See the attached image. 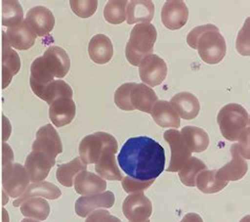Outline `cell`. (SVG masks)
I'll return each mask as SVG.
<instances>
[{
    "mask_svg": "<svg viewBox=\"0 0 250 222\" xmlns=\"http://www.w3.org/2000/svg\"><path fill=\"white\" fill-rule=\"evenodd\" d=\"M117 161L128 177L140 181L155 180L165 171V149L149 136H135L123 145Z\"/></svg>",
    "mask_w": 250,
    "mask_h": 222,
    "instance_id": "1",
    "label": "cell"
},
{
    "mask_svg": "<svg viewBox=\"0 0 250 222\" xmlns=\"http://www.w3.org/2000/svg\"><path fill=\"white\" fill-rule=\"evenodd\" d=\"M71 67V61L67 52L57 45L45 50L42 56L36 58L31 65L30 86L37 96L42 89L52 83L55 77L63 78L68 74Z\"/></svg>",
    "mask_w": 250,
    "mask_h": 222,
    "instance_id": "2",
    "label": "cell"
},
{
    "mask_svg": "<svg viewBox=\"0 0 250 222\" xmlns=\"http://www.w3.org/2000/svg\"><path fill=\"white\" fill-rule=\"evenodd\" d=\"M157 31L152 23H139L132 29L126 44V58L134 67L140 66L145 57L153 54Z\"/></svg>",
    "mask_w": 250,
    "mask_h": 222,
    "instance_id": "3",
    "label": "cell"
},
{
    "mask_svg": "<svg viewBox=\"0 0 250 222\" xmlns=\"http://www.w3.org/2000/svg\"><path fill=\"white\" fill-rule=\"evenodd\" d=\"M249 114L239 104L231 103L224 106L218 113V124L222 135L228 141H240L249 133Z\"/></svg>",
    "mask_w": 250,
    "mask_h": 222,
    "instance_id": "4",
    "label": "cell"
},
{
    "mask_svg": "<svg viewBox=\"0 0 250 222\" xmlns=\"http://www.w3.org/2000/svg\"><path fill=\"white\" fill-rule=\"evenodd\" d=\"M78 150H80V158L85 165L95 164L106 150H113L117 153L118 144L112 134L98 132L84 136L81 141Z\"/></svg>",
    "mask_w": 250,
    "mask_h": 222,
    "instance_id": "5",
    "label": "cell"
},
{
    "mask_svg": "<svg viewBox=\"0 0 250 222\" xmlns=\"http://www.w3.org/2000/svg\"><path fill=\"white\" fill-rule=\"evenodd\" d=\"M196 49L202 61L209 65H216L224 60L227 47L225 38L220 33L218 27H214L197 38Z\"/></svg>",
    "mask_w": 250,
    "mask_h": 222,
    "instance_id": "6",
    "label": "cell"
},
{
    "mask_svg": "<svg viewBox=\"0 0 250 222\" xmlns=\"http://www.w3.org/2000/svg\"><path fill=\"white\" fill-rule=\"evenodd\" d=\"M29 183V175L21 164L12 163L2 167V187L9 197H21L28 188Z\"/></svg>",
    "mask_w": 250,
    "mask_h": 222,
    "instance_id": "7",
    "label": "cell"
},
{
    "mask_svg": "<svg viewBox=\"0 0 250 222\" xmlns=\"http://www.w3.org/2000/svg\"><path fill=\"white\" fill-rule=\"evenodd\" d=\"M139 72L145 85H149L150 87L159 86L167 76V64L159 55L150 54L141 62Z\"/></svg>",
    "mask_w": 250,
    "mask_h": 222,
    "instance_id": "8",
    "label": "cell"
},
{
    "mask_svg": "<svg viewBox=\"0 0 250 222\" xmlns=\"http://www.w3.org/2000/svg\"><path fill=\"white\" fill-rule=\"evenodd\" d=\"M164 139L168 143L171 149V159L167 172L177 173L182 168V166L191 158V153H190L185 142H184L179 130H167L164 133Z\"/></svg>",
    "mask_w": 250,
    "mask_h": 222,
    "instance_id": "9",
    "label": "cell"
},
{
    "mask_svg": "<svg viewBox=\"0 0 250 222\" xmlns=\"http://www.w3.org/2000/svg\"><path fill=\"white\" fill-rule=\"evenodd\" d=\"M32 152L43 153L52 159H56V156L62 153L61 136L51 124H47L38 129L36 139L32 145Z\"/></svg>",
    "mask_w": 250,
    "mask_h": 222,
    "instance_id": "10",
    "label": "cell"
},
{
    "mask_svg": "<svg viewBox=\"0 0 250 222\" xmlns=\"http://www.w3.org/2000/svg\"><path fill=\"white\" fill-rule=\"evenodd\" d=\"M123 213L130 222H143L152 214V203L143 192L130 194L123 203Z\"/></svg>",
    "mask_w": 250,
    "mask_h": 222,
    "instance_id": "11",
    "label": "cell"
},
{
    "mask_svg": "<svg viewBox=\"0 0 250 222\" xmlns=\"http://www.w3.org/2000/svg\"><path fill=\"white\" fill-rule=\"evenodd\" d=\"M230 153H231L232 156L231 161L227 163L226 165H224L222 168L216 169L215 178L220 181H238L244 177L248 172V164L241 153L238 143L231 146Z\"/></svg>",
    "mask_w": 250,
    "mask_h": 222,
    "instance_id": "12",
    "label": "cell"
},
{
    "mask_svg": "<svg viewBox=\"0 0 250 222\" xmlns=\"http://www.w3.org/2000/svg\"><path fill=\"white\" fill-rule=\"evenodd\" d=\"M161 17L163 24L171 31L182 29L188 22L189 10L181 0H169L163 5Z\"/></svg>",
    "mask_w": 250,
    "mask_h": 222,
    "instance_id": "13",
    "label": "cell"
},
{
    "mask_svg": "<svg viewBox=\"0 0 250 222\" xmlns=\"http://www.w3.org/2000/svg\"><path fill=\"white\" fill-rule=\"evenodd\" d=\"M55 163V159H52L43 153L32 152L25 159L24 168L29 175L30 181L33 183H39L48 177Z\"/></svg>",
    "mask_w": 250,
    "mask_h": 222,
    "instance_id": "14",
    "label": "cell"
},
{
    "mask_svg": "<svg viewBox=\"0 0 250 222\" xmlns=\"http://www.w3.org/2000/svg\"><path fill=\"white\" fill-rule=\"evenodd\" d=\"M115 203V196L112 192L102 194L82 196L75 202V212L82 218L88 217L91 213L104 208H110Z\"/></svg>",
    "mask_w": 250,
    "mask_h": 222,
    "instance_id": "15",
    "label": "cell"
},
{
    "mask_svg": "<svg viewBox=\"0 0 250 222\" xmlns=\"http://www.w3.org/2000/svg\"><path fill=\"white\" fill-rule=\"evenodd\" d=\"M25 22H28L36 36L42 37L48 35L54 29L55 17L52 11L48 8L37 5L29 10Z\"/></svg>",
    "mask_w": 250,
    "mask_h": 222,
    "instance_id": "16",
    "label": "cell"
},
{
    "mask_svg": "<svg viewBox=\"0 0 250 222\" xmlns=\"http://www.w3.org/2000/svg\"><path fill=\"white\" fill-rule=\"evenodd\" d=\"M76 105L71 97H59L50 105L49 116L55 127H63L73 121Z\"/></svg>",
    "mask_w": 250,
    "mask_h": 222,
    "instance_id": "17",
    "label": "cell"
},
{
    "mask_svg": "<svg viewBox=\"0 0 250 222\" xmlns=\"http://www.w3.org/2000/svg\"><path fill=\"white\" fill-rule=\"evenodd\" d=\"M21 57L13 50L5 36L2 33V88L5 89L12 82V78L21 70Z\"/></svg>",
    "mask_w": 250,
    "mask_h": 222,
    "instance_id": "18",
    "label": "cell"
},
{
    "mask_svg": "<svg viewBox=\"0 0 250 222\" xmlns=\"http://www.w3.org/2000/svg\"><path fill=\"white\" fill-rule=\"evenodd\" d=\"M169 103L175 112L184 120H193L200 113V102L194 94L190 92L177 93Z\"/></svg>",
    "mask_w": 250,
    "mask_h": 222,
    "instance_id": "19",
    "label": "cell"
},
{
    "mask_svg": "<svg viewBox=\"0 0 250 222\" xmlns=\"http://www.w3.org/2000/svg\"><path fill=\"white\" fill-rule=\"evenodd\" d=\"M75 192L82 196L97 195L106 192L107 182L100 176L88 171L78 174L74 179Z\"/></svg>",
    "mask_w": 250,
    "mask_h": 222,
    "instance_id": "20",
    "label": "cell"
},
{
    "mask_svg": "<svg viewBox=\"0 0 250 222\" xmlns=\"http://www.w3.org/2000/svg\"><path fill=\"white\" fill-rule=\"evenodd\" d=\"M5 36L11 47L21 51L31 49L34 45L37 37L25 21L15 28L6 30Z\"/></svg>",
    "mask_w": 250,
    "mask_h": 222,
    "instance_id": "21",
    "label": "cell"
},
{
    "mask_svg": "<svg viewBox=\"0 0 250 222\" xmlns=\"http://www.w3.org/2000/svg\"><path fill=\"white\" fill-rule=\"evenodd\" d=\"M154 3L150 0H132L126 8V21L128 24L150 23L154 16Z\"/></svg>",
    "mask_w": 250,
    "mask_h": 222,
    "instance_id": "22",
    "label": "cell"
},
{
    "mask_svg": "<svg viewBox=\"0 0 250 222\" xmlns=\"http://www.w3.org/2000/svg\"><path fill=\"white\" fill-rule=\"evenodd\" d=\"M88 52L92 62L97 65H104L113 57V44L107 35L97 34L91 38Z\"/></svg>",
    "mask_w": 250,
    "mask_h": 222,
    "instance_id": "23",
    "label": "cell"
},
{
    "mask_svg": "<svg viewBox=\"0 0 250 222\" xmlns=\"http://www.w3.org/2000/svg\"><path fill=\"white\" fill-rule=\"evenodd\" d=\"M38 196H41V197L45 199L55 200L61 197L62 191L55 184L47 181L39 182V183H32L31 185L28 186L27 189H25V192L21 196V197L17 198L13 202V205L15 207H18L21 206L24 201H27L31 198H37Z\"/></svg>",
    "mask_w": 250,
    "mask_h": 222,
    "instance_id": "24",
    "label": "cell"
},
{
    "mask_svg": "<svg viewBox=\"0 0 250 222\" xmlns=\"http://www.w3.org/2000/svg\"><path fill=\"white\" fill-rule=\"evenodd\" d=\"M130 101L132 107L143 112L150 113L154 104L159 101L155 91L145 84H135L131 90Z\"/></svg>",
    "mask_w": 250,
    "mask_h": 222,
    "instance_id": "25",
    "label": "cell"
},
{
    "mask_svg": "<svg viewBox=\"0 0 250 222\" xmlns=\"http://www.w3.org/2000/svg\"><path fill=\"white\" fill-rule=\"evenodd\" d=\"M150 113L155 123L161 127L179 128L181 125V117L167 101H157Z\"/></svg>",
    "mask_w": 250,
    "mask_h": 222,
    "instance_id": "26",
    "label": "cell"
},
{
    "mask_svg": "<svg viewBox=\"0 0 250 222\" xmlns=\"http://www.w3.org/2000/svg\"><path fill=\"white\" fill-rule=\"evenodd\" d=\"M115 154L113 150H106L95 163V171L104 180L122 181L124 178L116 163Z\"/></svg>",
    "mask_w": 250,
    "mask_h": 222,
    "instance_id": "27",
    "label": "cell"
},
{
    "mask_svg": "<svg viewBox=\"0 0 250 222\" xmlns=\"http://www.w3.org/2000/svg\"><path fill=\"white\" fill-rule=\"evenodd\" d=\"M180 133L190 153H203L208 148L209 135L204 129L194 126H186Z\"/></svg>",
    "mask_w": 250,
    "mask_h": 222,
    "instance_id": "28",
    "label": "cell"
},
{
    "mask_svg": "<svg viewBox=\"0 0 250 222\" xmlns=\"http://www.w3.org/2000/svg\"><path fill=\"white\" fill-rule=\"evenodd\" d=\"M87 166L88 165L84 164L80 156H77V158L73 159L71 162L58 166L56 172V179L62 185L65 187H71L74 183L76 176L83 171H87Z\"/></svg>",
    "mask_w": 250,
    "mask_h": 222,
    "instance_id": "29",
    "label": "cell"
},
{
    "mask_svg": "<svg viewBox=\"0 0 250 222\" xmlns=\"http://www.w3.org/2000/svg\"><path fill=\"white\" fill-rule=\"evenodd\" d=\"M50 205L43 198H31L21 205V212L25 218L43 221L49 217Z\"/></svg>",
    "mask_w": 250,
    "mask_h": 222,
    "instance_id": "30",
    "label": "cell"
},
{
    "mask_svg": "<svg viewBox=\"0 0 250 222\" xmlns=\"http://www.w3.org/2000/svg\"><path fill=\"white\" fill-rule=\"evenodd\" d=\"M38 97L50 106L59 97H71L72 99L73 97V90L65 82L62 80H54L42 89V93L39 94Z\"/></svg>",
    "mask_w": 250,
    "mask_h": 222,
    "instance_id": "31",
    "label": "cell"
},
{
    "mask_svg": "<svg viewBox=\"0 0 250 222\" xmlns=\"http://www.w3.org/2000/svg\"><path fill=\"white\" fill-rule=\"evenodd\" d=\"M206 169L207 165L202 160L195 158V156H191L177 173H179V177L184 185L194 187L197 175L203 171H206Z\"/></svg>",
    "mask_w": 250,
    "mask_h": 222,
    "instance_id": "32",
    "label": "cell"
},
{
    "mask_svg": "<svg viewBox=\"0 0 250 222\" xmlns=\"http://www.w3.org/2000/svg\"><path fill=\"white\" fill-rule=\"evenodd\" d=\"M216 169L214 171H203L195 179V185L204 194H215L225 188L228 182L220 181L215 178Z\"/></svg>",
    "mask_w": 250,
    "mask_h": 222,
    "instance_id": "33",
    "label": "cell"
},
{
    "mask_svg": "<svg viewBox=\"0 0 250 222\" xmlns=\"http://www.w3.org/2000/svg\"><path fill=\"white\" fill-rule=\"evenodd\" d=\"M23 22L22 6L15 0L2 1V24L8 29L15 28Z\"/></svg>",
    "mask_w": 250,
    "mask_h": 222,
    "instance_id": "34",
    "label": "cell"
},
{
    "mask_svg": "<svg viewBox=\"0 0 250 222\" xmlns=\"http://www.w3.org/2000/svg\"><path fill=\"white\" fill-rule=\"evenodd\" d=\"M126 0H111L104 6V16L107 22L112 24H121L126 21Z\"/></svg>",
    "mask_w": 250,
    "mask_h": 222,
    "instance_id": "35",
    "label": "cell"
},
{
    "mask_svg": "<svg viewBox=\"0 0 250 222\" xmlns=\"http://www.w3.org/2000/svg\"><path fill=\"white\" fill-rule=\"evenodd\" d=\"M135 86V83H126L118 87L114 93V103L115 105L125 111H132L134 108L131 105L130 94L131 90Z\"/></svg>",
    "mask_w": 250,
    "mask_h": 222,
    "instance_id": "36",
    "label": "cell"
},
{
    "mask_svg": "<svg viewBox=\"0 0 250 222\" xmlns=\"http://www.w3.org/2000/svg\"><path fill=\"white\" fill-rule=\"evenodd\" d=\"M70 6L78 17L89 18L95 14L98 1L96 0H71Z\"/></svg>",
    "mask_w": 250,
    "mask_h": 222,
    "instance_id": "37",
    "label": "cell"
},
{
    "mask_svg": "<svg viewBox=\"0 0 250 222\" xmlns=\"http://www.w3.org/2000/svg\"><path fill=\"white\" fill-rule=\"evenodd\" d=\"M155 180H149V181H140L135 180L130 177H124L122 180V185L124 191L127 194H133V193H140L146 191L151 185L154 183Z\"/></svg>",
    "mask_w": 250,
    "mask_h": 222,
    "instance_id": "38",
    "label": "cell"
},
{
    "mask_svg": "<svg viewBox=\"0 0 250 222\" xmlns=\"http://www.w3.org/2000/svg\"><path fill=\"white\" fill-rule=\"evenodd\" d=\"M236 50L242 55L249 56V18L246 19L244 27L242 28L236 38Z\"/></svg>",
    "mask_w": 250,
    "mask_h": 222,
    "instance_id": "39",
    "label": "cell"
},
{
    "mask_svg": "<svg viewBox=\"0 0 250 222\" xmlns=\"http://www.w3.org/2000/svg\"><path fill=\"white\" fill-rule=\"evenodd\" d=\"M85 222H122V220L106 210H97L89 215Z\"/></svg>",
    "mask_w": 250,
    "mask_h": 222,
    "instance_id": "40",
    "label": "cell"
},
{
    "mask_svg": "<svg viewBox=\"0 0 250 222\" xmlns=\"http://www.w3.org/2000/svg\"><path fill=\"white\" fill-rule=\"evenodd\" d=\"M215 27L214 24H204V25H200V27H196L194 29H192L191 31L189 32V34L187 35V44L191 47L192 49H196V42L197 38L200 37V35L204 32H206L210 29H213Z\"/></svg>",
    "mask_w": 250,
    "mask_h": 222,
    "instance_id": "41",
    "label": "cell"
},
{
    "mask_svg": "<svg viewBox=\"0 0 250 222\" xmlns=\"http://www.w3.org/2000/svg\"><path fill=\"white\" fill-rule=\"evenodd\" d=\"M14 161V154L11 146L3 142L2 144V167L9 164H12Z\"/></svg>",
    "mask_w": 250,
    "mask_h": 222,
    "instance_id": "42",
    "label": "cell"
},
{
    "mask_svg": "<svg viewBox=\"0 0 250 222\" xmlns=\"http://www.w3.org/2000/svg\"><path fill=\"white\" fill-rule=\"evenodd\" d=\"M2 141L5 143V141L10 138L11 135V123L8 120V117L5 115H2Z\"/></svg>",
    "mask_w": 250,
    "mask_h": 222,
    "instance_id": "43",
    "label": "cell"
},
{
    "mask_svg": "<svg viewBox=\"0 0 250 222\" xmlns=\"http://www.w3.org/2000/svg\"><path fill=\"white\" fill-rule=\"evenodd\" d=\"M181 222H204V221L199 214L188 213L187 215L184 216V218L181 220Z\"/></svg>",
    "mask_w": 250,
    "mask_h": 222,
    "instance_id": "44",
    "label": "cell"
},
{
    "mask_svg": "<svg viewBox=\"0 0 250 222\" xmlns=\"http://www.w3.org/2000/svg\"><path fill=\"white\" fill-rule=\"evenodd\" d=\"M2 222H10V216L5 208H2Z\"/></svg>",
    "mask_w": 250,
    "mask_h": 222,
    "instance_id": "45",
    "label": "cell"
},
{
    "mask_svg": "<svg viewBox=\"0 0 250 222\" xmlns=\"http://www.w3.org/2000/svg\"><path fill=\"white\" fill-rule=\"evenodd\" d=\"M2 199H3V201H2V205H5L6 204V202H8V195H6V193L4 192V191H2Z\"/></svg>",
    "mask_w": 250,
    "mask_h": 222,
    "instance_id": "46",
    "label": "cell"
},
{
    "mask_svg": "<svg viewBox=\"0 0 250 222\" xmlns=\"http://www.w3.org/2000/svg\"><path fill=\"white\" fill-rule=\"evenodd\" d=\"M21 222H41V221H37V220H34V219H29V218H25V219H23Z\"/></svg>",
    "mask_w": 250,
    "mask_h": 222,
    "instance_id": "47",
    "label": "cell"
},
{
    "mask_svg": "<svg viewBox=\"0 0 250 222\" xmlns=\"http://www.w3.org/2000/svg\"><path fill=\"white\" fill-rule=\"evenodd\" d=\"M249 219H250V217H249V215H247V216L246 217H244V218H243L240 222H249Z\"/></svg>",
    "mask_w": 250,
    "mask_h": 222,
    "instance_id": "48",
    "label": "cell"
},
{
    "mask_svg": "<svg viewBox=\"0 0 250 222\" xmlns=\"http://www.w3.org/2000/svg\"><path fill=\"white\" fill-rule=\"evenodd\" d=\"M143 222H150V220L148 219V220H145V221H143Z\"/></svg>",
    "mask_w": 250,
    "mask_h": 222,
    "instance_id": "49",
    "label": "cell"
}]
</instances>
